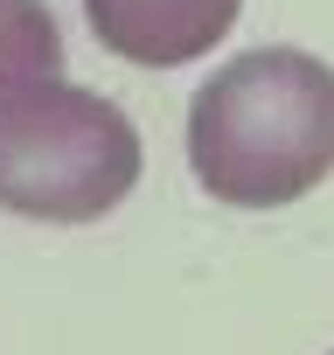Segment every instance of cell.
Here are the masks:
<instances>
[{
    "label": "cell",
    "mask_w": 334,
    "mask_h": 355,
    "mask_svg": "<svg viewBox=\"0 0 334 355\" xmlns=\"http://www.w3.org/2000/svg\"><path fill=\"white\" fill-rule=\"evenodd\" d=\"M188 167L230 209H285L334 174V70L265 42L188 98Z\"/></svg>",
    "instance_id": "1"
},
{
    "label": "cell",
    "mask_w": 334,
    "mask_h": 355,
    "mask_svg": "<svg viewBox=\"0 0 334 355\" xmlns=\"http://www.w3.org/2000/svg\"><path fill=\"white\" fill-rule=\"evenodd\" d=\"M139 182L132 119L70 84H0V209L28 223H98Z\"/></svg>",
    "instance_id": "2"
},
{
    "label": "cell",
    "mask_w": 334,
    "mask_h": 355,
    "mask_svg": "<svg viewBox=\"0 0 334 355\" xmlns=\"http://www.w3.org/2000/svg\"><path fill=\"white\" fill-rule=\"evenodd\" d=\"M244 15V0H84L91 35L139 70H175L209 56Z\"/></svg>",
    "instance_id": "3"
},
{
    "label": "cell",
    "mask_w": 334,
    "mask_h": 355,
    "mask_svg": "<svg viewBox=\"0 0 334 355\" xmlns=\"http://www.w3.org/2000/svg\"><path fill=\"white\" fill-rule=\"evenodd\" d=\"M63 77V28L49 0H0V84Z\"/></svg>",
    "instance_id": "4"
}]
</instances>
